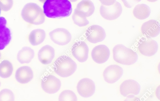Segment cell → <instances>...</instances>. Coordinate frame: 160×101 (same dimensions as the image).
I'll use <instances>...</instances> for the list:
<instances>
[{
  "mask_svg": "<svg viewBox=\"0 0 160 101\" xmlns=\"http://www.w3.org/2000/svg\"><path fill=\"white\" fill-rule=\"evenodd\" d=\"M43 8L44 14L51 18L68 17L72 11V4L68 0H46Z\"/></svg>",
  "mask_w": 160,
  "mask_h": 101,
  "instance_id": "1",
  "label": "cell"
},
{
  "mask_svg": "<svg viewBox=\"0 0 160 101\" xmlns=\"http://www.w3.org/2000/svg\"><path fill=\"white\" fill-rule=\"evenodd\" d=\"M21 16L25 21L35 25L41 24L45 20L43 10L34 3H29L25 5L22 10Z\"/></svg>",
  "mask_w": 160,
  "mask_h": 101,
  "instance_id": "2",
  "label": "cell"
},
{
  "mask_svg": "<svg viewBox=\"0 0 160 101\" xmlns=\"http://www.w3.org/2000/svg\"><path fill=\"white\" fill-rule=\"evenodd\" d=\"M112 51L114 60L122 64H133L137 62L138 58V55L135 52L122 44L114 46Z\"/></svg>",
  "mask_w": 160,
  "mask_h": 101,
  "instance_id": "3",
  "label": "cell"
},
{
  "mask_svg": "<svg viewBox=\"0 0 160 101\" xmlns=\"http://www.w3.org/2000/svg\"><path fill=\"white\" fill-rule=\"evenodd\" d=\"M53 69L60 76L65 78L72 75L76 70L77 65L70 57L66 55L58 58L54 62Z\"/></svg>",
  "mask_w": 160,
  "mask_h": 101,
  "instance_id": "4",
  "label": "cell"
},
{
  "mask_svg": "<svg viewBox=\"0 0 160 101\" xmlns=\"http://www.w3.org/2000/svg\"><path fill=\"white\" fill-rule=\"evenodd\" d=\"M141 86L136 81L132 79L123 81L119 86L121 94L128 98H132L138 95L140 93Z\"/></svg>",
  "mask_w": 160,
  "mask_h": 101,
  "instance_id": "5",
  "label": "cell"
},
{
  "mask_svg": "<svg viewBox=\"0 0 160 101\" xmlns=\"http://www.w3.org/2000/svg\"><path fill=\"white\" fill-rule=\"evenodd\" d=\"M122 12L121 4L116 1L114 3L110 6L101 5L100 13L101 16L105 19L108 20H114L118 18Z\"/></svg>",
  "mask_w": 160,
  "mask_h": 101,
  "instance_id": "6",
  "label": "cell"
},
{
  "mask_svg": "<svg viewBox=\"0 0 160 101\" xmlns=\"http://www.w3.org/2000/svg\"><path fill=\"white\" fill-rule=\"evenodd\" d=\"M51 40L55 43L61 46L68 44L71 41L72 36L70 33L66 29L58 28L49 33Z\"/></svg>",
  "mask_w": 160,
  "mask_h": 101,
  "instance_id": "7",
  "label": "cell"
},
{
  "mask_svg": "<svg viewBox=\"0 0 160 101\" xmlns=\"http://www.w3.org/2000/svg\"><path fill=\"white\" fill-rule=\"evenodd\" d=\"M138 49L142 55L150 57L157 53L158 49V44L156 41L151 38H143L139 41Z\"/></svg>",
  "mask_w": 160,
  "mask_h": 101,
  "instance_id": "8",
  "label": "cell"
},
{
  "mask_svg": "<svg viewBox=\"0 0 160 101\" xmlns=\"http://www.w3.org/2000/svg\"><path fill=\"white\" fill-rule=\"evenodd\" d=\"M85 35L87 40L94 43L103 41L106 37L104 29L101 26L97 25H92L88 28Z\"/></svg>",
  "mask_w": 160,
  "mask_h": 101,
  "instance_id": "9",
  "label": "cell"
},
{
  "mask_svg": "<svg viewBox=\"0 0 160 101\" xmlns=\"http://www.w3.org/2000/svg\"><path fill=\"white\" fill-rule=\"evenodd\" d=\"M123 74V69L118 65L113 64L110 65L105 69L103 76L106 82L113 83L120 79Z\"/></svg>",
  "mask_w": 160,
  "mask_h": 101,
  "instance_id": "10",
  "label": "cell"
},
{
  "mask_svg": "<svg viewBox=\"0 0 160 101\" xmlns=\"http://www.w3.org/2000/svg\"><path fill=\"white\" fill-rule=\"evenodd\" d=\"M78 93L84 98H88L92 96L95 90V86L94 82L88 78L81 79L77 86Z\"/></svg>",
  "mask_w": 160,
  "mask_h": 101,
  "instance_id": "11",
  "label": "cell"
},
{
  "mask_svg": "<svg viewBox=\"0 0 160 101\" xmlns=\"http://www.w3.org/2000/svg\"><path fill=\"white\" fill-rule=\"evenodd\" d=\"M41 85L42 89L45 92L53 94L60 89L61 84L59 79L53 75H49L42 79Z\"/></svg>",
  "mask_w": 160,
  "mask_h": 101,
  "instance_id": "12",
  "label": "cell"
},
{
  "mask_svg": "<svg viewBox=\"0 0 160 101\" xmlns=\"http://www.w3.org/2000/svg\"><path fill=\"white\" fill-rule=\"evenodd\" d=\"M71 51L73 56L79 62L83 63L87 60L89 48L84 41H78L75 42L72 46Z\"/></svg>",
  "mask_w": 160,
  "mask_h": 101,
  "instance_id": "13",
  "label": "cell"
},
{
  "mask_svg": "<svg viewBox=\"0 0 160 101\" xmlns=\"http://www.w3.org/2000/svg\"><path fill=\"white\" fill-rule=\"evenodd\" d=\"M110 52L108 47L103 44L99 45L94 47L91 52V56L96 63L101 64L106 62L109 59Z\"/></svg>",
  "mask_w": 160,
  "mask_h": 101,
  "instance_id": "14",
  "label": "cell"
},
{
  "mask_svg": "<svg viewBox=\"0 0 160 101\" xmlns=\"http://www.w3.org/2000/svg\"><path fill=\"white\" fill-rule=\"evenodd\" d=\"M141 31L143 35L148 38L155 37L160 33L159 23L155 20H149L142 24Z\"/></svg>",
  "mask_w": 160,
  "mask_h": 101,
  "instance_id": "15",
  "label": "cell"
},
{
  "mask_svg": "<svg viewBox=\"0 0 160 101\" xmlns=\"http://www.w3.org/2000/svg\"><path fill=\"white\" fill-rule=\"evenodd\" d=\"M7 21L2 17H0V50L3 49L11 39L10 30L6 26Z\"/></svg>",
  "mask_w": 160,
  "mask_h": 101,
  "instance_id": "16",
  "label": "cell"
},
{
  "mask_svg": "<svg viewBox=\"0 0 160 101\" xmlns=\"http://www.w3.org/2000/svg\"><path fill=\"white\" fill-rule=\"evenodd\" d=\"M17 81L20 83H26L30 81L33 77V73L29 67L24 66L20 67L16 70L15 74Z\"/></svg>",
  "mask_w": 160,
  "mask_h": 101,
  "instance_id": "17",
  "label": "cell"
},
{
  "mask_svg": "<svg viewBox=\"0 0 160 101\" xmlns=\"http://www.w3.org/2000/svg\"><path fill=\"white\" fill-rule=\"evenodd\" d=\"M54 56V49L52 47L48 45L43 46L39 50L38 53L39 61L44 65L51 63Z\"/></svg>",
  "mask_w": 160,
  "mask_h": 101,
  "instance_id": "18",
  "label": "cell"
},
{
  "mask_svg": "<svg viewBox=\"0 0 160 101\" xmlns=\"http://www.w3.org/2000/svg\"><path fill=\"white\" fill-rule=\"evenodd\" d=\"M75 10L88 17L94 13L95 7L90 0H82L78 4Z\"/></svg>",
  "mask_w": 160,
  "mask_h": 101,
  "instance_id": "19",
  "label": "cell"
},
{
  "mask_svg": "<svg viewBox=\"0 0 160 101\" xmlns=\"http://www.w3.org/2000/svg\"><path fill=\"white\" fill-rule=\"evenodd\" d=\"M34 55V52L32 49L29 47H24L18 52L17 58L21 63H27L30 62Z\"/></svg>",
  "mask_w": 160,
  "mask_h": 101,
  "instance_id": "20",
  "label": "cell"
},
{
  "mask_svg": "<svg viewBox=\"0 0 160 101\" xmlns=\"http://www.w3.org/2000/svg\"><path fill=\"white\" fill-rule=\"evenodd\" d=\"M46 37L45 31L41 29L32 30L28 36V40L33 46L38 45L43 42Z\"/></svg>",
  "mask_w": 160,
  "mask_h": 101,
  "instance_id": "21",
  "label": "cell"
},
{
  "mask_svg": "<svg viewBox=\"0 0 160 101\" xmlns=\"http://www.w3.org/2000/svg\"><path fill=\"white\" fill-rule=\"evenodd\" d=\"M151 11L150 7L145 4H138L136 6L133 11L134 16L140 20H143L149 17Z\"/></svg>",
  "mask_w": 160,
  "mask_h": 101,
  "instance_id": "22",
  "label": "cell"
},
{
  "mask_svg": "<svg viewBox=\"0 0 160 101\" xmlns=\"http://www.w3.org/2000/svg\"><path fill=\"white\" fill-rule=\"evenodd\" d=\"M13 67L12 64L8 60H3L0 63V77L7 78L12 74Z\"/></svg>",
  "mask_w": 160,
  "mask_h": 101,
  "instance_id": "23",
  "label": "cell"
},
{
  "mask_svg": "<svg viewBox=\"0 0 160 101\" xmlns=\"http://www.w3.org/2000/svg\"><path fill=\"white\" fill-rule=\"evenodd\" d=\"M86 18L75 9L72 17L74 23L80 27L85 26L89 23V22Z\"/></svg>",
  "mask_w": 160,
  "mask_h": 101,
  "instance_id": "24",
  "label": "cell"
},
{
  "mask_svg": "<svg viewBox=\"0 0 160 101\" xmlns=\"http://www.w3.org/2000/svg\"><path fill=\"white\" fill-rule=\"evenodd\" d=\"M59 101H77V97L72 91L67 90L63 91L59 96Z\"/></svg>",
  "mask_w": 160,
  "mask_h": 101,
  "instance_id": "25",
  "label": "cell"
},
{
  "mask_svg": "<svg viewBox=\"0 0 160 101\" xmlns=\"http://www.w3.org/2000/svg\"><path fill=\"white\" fill-rule=\"evenodd\" d=\"M14 100V95L11 90L3 89L0 92V101H13Z\"/></svg>",
  "mask_w": 160,
  "mask_h": 101,
  "instance_id": "26",
  "label": "cell"
},
{
  "mask_svg": "<svg viewBox=\"0 0 160 101\" xmlns=\"http://www.w3.org/2000/svg\"><path fill=\"white\" fill-rule=\"evenodd\" d=\"M13 4L12 0H0V9L4 11L9 10Z\"/></svg>",
  "mask_w": 160,
  "mask_h": 101,
  "instance_id": "27",
  "label": "cell"
},
{
  "mask_svg": "<svg viewBox=\"0 0 160 101\" xmlns=\"http://www.w3.org/2000/svg\"><path fill=\"white\" fill-rule=\"evenodd\" d=\"M141 0H121L124 5L126 8H131L138 3L140 2Z\"/></svg>",
  "mask_w": 160,
  "mask_h": 101,
  "instance_id": "28",
  "label": "cell"
},
{
  "mask_svg": "<svg viewBox=\"0 0 160 101\" xmlns=\"http://www.w3.org/2000/svg\"><path fill=\"white\" fill-rule=\"evenodd\" d=\"M102 4L106 6H110L113 4L116 0H99Z\"/></svg>",
  "mask_w": 160,
  "mask_h": 101,
  "instance_id": "29",
  "label": "cell"
},
{
  "mask_svg": "<svg viewBox=\"0 0 160 101\" xmlns=\"http://www.w3.org/2000/svg\"><path fill=\"white\" fill-rule=\"evenodd\" d=\"M148 2H153L157 1L158 0H147Z\"/></svg>",
  "mask_w": 160,
  "mask_h": 101,
  "instance_id": "30",
  "label": "cell"
},
{
  "mask_svg": "<svg viewBox=\"0 0 160 101\" xmlns=\"http://www.w3.org/2000/svg\"><path fill=\"white\" fill-rule=\"evenodd\" d=\"M69 1L71 2H75L77 1L78 0H68Z\"/></svg>",
  "mask_w": 160,
  "mask_h": 101,
  "instance_id": "31",
  "label": "cell"
},
{
  "mask_svg": "<svg viewBox=\"0 0 160 101\" xmlns=\"http://www.w3.org/2000/svg\"><path fill=\"white\" fill-rule=\"evenodd\" d=\"M42 3L44 2L46 0H39Z\"/></svg>",
  "mask_w": 160,
  "mask_h": 101,
  "instance_id": "32",
  "label": "cell"
},
{
  "mask_svg": "<svg viewBox=\"0 0 160 101\" xmlns=\"http://www.w3.org/2000/svg\"><path fill=\"white\" fill-rule=\"evenodd\" d=\"M1 57V53L0 52V59Z\"/></svg>",
  "mask_w": 160,
  "mask_h": 101,
  "instance_id": "33",
  "label": "cell"
},
{
  "mask_svg": "<svg viewBox=\"0 0 160 101\" xmlns=\"http://www.w3.org/2000/svg\"><path fill=\"white\" fill-rule=\"evenodd\" d=\"M0 13H1V10L0 9Z\"/></svg>",
  "mask_w": 160,
  "mask_h": 101,
  "instance_id": "34",
  "label": "cell"
},
{
  "mask_svg": "<svg viewBox=\"0 0 160 101\" xmlns=\"http://www.w3.org/2000/svg\"><path fill=\"white\" fill-rule=\"evenodd\" d=\"M0 85H1V83H0Z\"/></svg>",
  "mask_w": 160,
  "mask_h": 101,
  "instance_id": "35",
  "label": "cell"
}]
</instances>
